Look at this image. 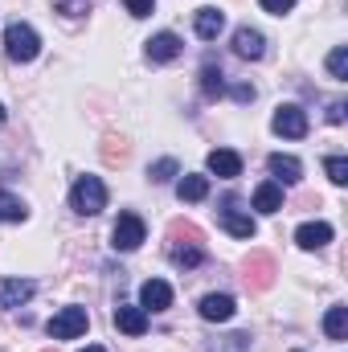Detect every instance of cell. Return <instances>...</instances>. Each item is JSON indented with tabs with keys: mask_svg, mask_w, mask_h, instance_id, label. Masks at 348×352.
<instances>
[{
	"mask_svg": "<svg viewBox=\"0 0 348 352\" xmlns=\"http://www.w3.org/2000/svg\"><path fill=\"white\" fill-rule=\"evenodd\" d=\"M115 328L127 332V336H144L148 332V311L140 303H119L115 307Z\"/></svg>",
	"mask_w": 348,
	"mask_h": 352,
	"instance_id": "obj_9",
	"label": "cell"
},
{
	"mask_svg": "<svg viewBox=\"0 0 348 352\" xmlns=\"http://www.w3.org/2000/svg\"><path fill=\"white\" fill-rule=\"evenodd\" d=\"M78 352H107V349H98V344H90V349H78Z\"/></svg>",
	"mask_w": 348,
	"mask_h": 352,
	"instance_id": "obj_32",
	"label": "cell"
},
{
	"mask_svg": "<svg viewBox=\"0 0 348 352\" xmlns=\"http://www.w3.org/2000/svg\"><path fill=\"white\" fill-rule=\"evenodd\" d=\"M201 90H205L209 98H217V94L226 90V74H221V66H213V62H209V66L201 70Z\"/></svg>",
	"mask_w": 348,
	"mask_h": 352,
	"instance_id": "obj_21",
	"label": "cell"
},
{
	"mask_svg": "<svg viewBox=\"0 0 348 352\" xmlns=\"http://www.w3.org/2000/svg\"><path fill=\"white\" fill-rule=\"evenodd\" d=\"M221 226H226V234H234V238H246V242L259 234L254 217H250V213H242L234 201H226V209H221Z\"/></svg>",
	"mask_w": 348,
	"mask_h": 352,
	"instance_id": "obj_8",
	"label": "cell"
},
{
	"mask_svg": "<svg viewBox=\"0 0 348 352\" xmlns=\"http://www.w3.org/2000/svg\"><path fill=\"white\" fill-rule=\"evenodd\" d=\"M254 209L266 213V217L283 209V188H279V180H262L259 188H254Z\"/></svg>",
	"mask_w": 348,
	"mask_h": 352,
	"instance_id": "obj_16",
	"label": "cell"
},
{
	"mask_svg": "<svg viewBox=\"0 0 348 352\" xmlns=\"http://www.w3.org/2000/svg\"><path fill=\"white\" fill-rule=\"evenodd\" d=\"M140 307H144V311H168V307H173V287H168L164 278H148V283L140 287Z\"/></svg>",
	"mask_w": 348,
	"mask_h": 352,
	"instance_id": "obj_6",
	"label": "cell"
},
{
	"mask_svg": "<svg viewBox=\"0 0 348 352\" xmlns=\"http://www.w3.org/2000/svg\"><path fill=\"white\" fill-rule=\"evenodd\" d=\"M234 54H238V58H246V62H259L262 54H266V37H262L259 29L242 25V29L234 33Z\"/></svg>",
	"mask_w": 348,
	"mask_h": 352,
	"instance_id": "obj_11",
	"label": "cell"
},
{
	"mask_svg": "<svg viewBox=\"0 0 348 352\" xmlns=\"http://www.w3.org/2000/svg\"><path fill=\"white\" fill-rule=\"evenodd\" d=\"M197 37L201 41H217L221 37V29H226V12L221 8H197Z\"/></svg>",
	"mask_w": 348,
	"mask_h": 352,
	"instance_id": "obj_14",
	"label": "cell"
},
{
	"mask_svg": "<svg viewBox=\"0 0 348 352\" xmlns=\"http://www.w3.org/2000/svg\"><path fill=\"white\" fill-rule=\"evenodd\" d=\"M180 50H184V45H180V37L168 33V29H164V33H156V37L148 41V58H152V62H160V66H164V62H176V58H180Z\"/></svg>",
	"mask_w": 348,
	"mask_h": 352,
	"instance_id": "obj_12",
	"label": "cell"
},
{
	"mask_svg": "<svg viewBox=\"0 0 348 352\" xmlns=\"http://www.w3.org/2000/svg\"><path fill=\"white\" fill-rule=\"evenodd\" d=\"M4 50H8L12 62H33V58L41 54V37L33 33V25L12 21V25L4 29Z\"/></svg>",
	"mask_w": 348,
	"mask_h": 352,
	"instance_id": "obj_2",
	"label": "cell"
},
{
	"mask_svg": "<svg viewBox=\"0 0 348 352\" xmlns=\"http://www.w3.org/2000/svg\"><path fill=\"white\" fill-rule=\"evenodd\" d=\"M173 263L180 266V270H193V266L205 263V250H201V246H173Z\"/></svg>",
	"mask_w": 348,
	"mask_h": 352,
	"instance_id": "obj_22",
	"label": "cell"
},
{
	"mask_svg": "<svg viewBox=\"0 0 348 352\" xmlns=\"http://www.w3.org/2000/svg\"><path fill=\"white\" fill-rule=\"evenodd\" d=\"M295 242H299V250H324L332 242V226L328 221H303L295 230Z\"/></svg>",
	"mask_w": 348,
	"mask_h": 352,
	"instance_id": "obj_10",
	"label": "cell"
},
{
	"mask_svg": "<svg viewBox=\"0 0 348 352\" xmlns=\"http://www.w3.org/2000/svg\"><path fill=\"white\" fill-rule=\"evenodd\" d=\"M234 98L238 102H254V87H234Z\"/></svg>",
	"mask_w": 348,
	"mask_h": 352,
	"instance_id": "obj_31",
	"label": "cell"
},
{
	"mask_svg": "<svg viewBox=\"0 0 348 352\" xmlns=\"http://www.w3.org/2000/svg\"><path fill=\"white\" fill-rule=\"evenodd\" d=\"M209 173L221 176V180H234V176H242V156L238 152H230V148H217V152H209Z\"/></svg>",
	"mask_w": 348,
	"mask_h": 352,
	"instance_id": "obj_13",
	"label": "cell"
},
{
	"mask_svg": "<svg viewBox=\"0 0 348 352\" xmlns=\"http://www.w3.org/2000/svg\"><path fill=\"white\" fill-rule=\"evenodd\" d=\"M25 217H29L25 201L12 197V192H0V221H25Z\"/></svg>",
	"mask_w": 348,
	"mask_h": 352,
	"instance_id": "obj_20",
	"label": "cell"
},
{
	"mask_svg": "<svg viewBox=\"0 0 348 352\" xmlns=\"http://www.w3.org/2000/svg\"><path fill=\"white\" fill-rule=\"evenodd\" d=\"M180 173V168H176V160H156V164H152V180H156V184H164V180H173V176Z\"/></svg>",
	"mask_w": 348,
	"mask_h": 352,
	"instance_id": "obj_25",
	"label": "cell"
},
{
	"mask_svg": "<svg viewBox=\"0 0 348 352\" xmlns=\"http://www.w3.org/2000/svg\"><path fill=\"white\" fill-rule=\"evenodd\" d=\"M262 8H266V12H274V16H283V12H291V8H295V0H259Z\"/></svg>",
	"mask_w": 348,
	"mask_h": 352,
	"instance_id": "obj_29",
	"label": "cell"
},
{
	"mask_svg": "<svg viewBox=\"0 0 348 352\" xmlns=\"http://www.w3.org/2000/svg\"><path fill=\"white\" fill-rule=\"evenodd\" d=\"M266 283H270V258L259 254L254 258V287H266Z\"/></svg>",
	"mask_w": 348,
	"mask_h": 352,
	"instance_id": "obj_27",
	"label": "cell"
},
{
	"mask_svg": "<svg viewBox=\"0 0 348 352\" xmlns=\"http://www.w3.org/2000/svg\"><path fill=\"white\" fill-rule=\"evenodd\" d=\"M328 123H345V102H332L328 107Z\"/></svg>",
	"mask_w": 348,
	"mask_h": 352,
	"instance_id": "obj_30",
	"label": "cell"
},
{
	"mask_svg": "<svg viewBox=\"0 0 348 352\" xmlns=\"http://www.w3.org/2000/svg\"><path fill=\"white\" fill-rule=\"evenodd\" d=\"M70 209L83 213V217H94L107 209V184L98 176H78L74 188H70Z\"/></svg>",
	"mask_w": 348,
	"mask_h": 352,
	"instance_id": "obj_1",
	"label": "cell"
},
{
	"mask_svg": "<svg viewBox=\"0 0 348 352\" xmlns=\"http://www.w3.org/2000/svg\"><path fill=\"white\" fill-rule=\"evenodd\" d=\"M324 332H328V340H348V307L345 303H336V307H328V316H324Z\"/></svg>",
	"mask_w": 348,
	"mask_h": 352,
	"instance_id": "obj_18",
	"label": "cell"
},
{
	"mask_svg": "<svg viewBox=\"0 0 348 352\" xmlns=\"http://www.w3.org/2000/svg\"><path fill=\"white\" fill-rule=\"evenodd\" d=\"M33 278H0V311H12L33 299Z\"/></svg>",
	"mask_w": 348,
	"mask_h": 352,
	"instance_id": "obj_7",
	"label": "cell"
},
{
	"mask_svg": "<svg viewBox=\"0 0 348 352\" xmlns=\"http://www.w3.org/2000/svg\"><path fill=\"white\" fill-rule=\"evenodd\" d=\"M58 12H62V16H87L90 4H87V0H62V4H58Z\"/></svg>",
	"mask_w": 348,
	"mask_h": 352,
	"instance_id": "obj_26",
	"label": "cell"
},
{
	"mask_svg": "<svg viewBox=\"0 0 348 352\" xmlns=\"http://www.w3.org/2000/svg\"><path fill=\"white\" fill-rule=\"evenodd\" d=\"M328 74H332V78H340V82L348 78V50H345V45H336V50L328 54Z\"/></svg>",
	"mask_w": 348,
	"mask_h": 352,
	"instance_id": "obj_23",
	"label": "cell"
},
{
	"mask_svg": "<svg viewBox=\"0 0 348 352\" xmlns=\"http://www.w3.org/2000/svg\"><path fill=\"white\" fill-rule=\"evenodd\" d=\"M123 8H127L131 16H152V8H156V0H123Z\"/></svg>",
	"mask_w": 348,
	"mask_h": 352,
	"instance_id": "obj_28",
	"label": "cell"
},
{
	"mask_svg": "<svg viewBox=\"0 0 348 352\" xmlns=\"http://www.w3.org/2000/svg\"><path fill=\"white\" fill-rule=\"evenodd\" d=\"M176 197L180 201H205L209 197V176H180L176 180Z\"/></svg>",
	"mask_w": 348,
	"mask_h": 352,
	"instance_id": "obj_19",
	"label": "cell"
},
{
	"mask_svg": "<svg viewBox=\"0 0 348 352\" xmlns=\"http://www.w3.org/2000/svg\"><path fill=\"white\" fill-rule=\"evenodd\" d=\"M234 299L230 295H205L201 299V320H209V324H226V320H234Z\"/></svg>",
	"mask_w": 348,
	"mask_h": 352,
	"instance_id": "obj_15",
	"label": "cell"
},
{
	"mask_svg": "<svg viewBox=\"0 0 348 352\" xmlns=\"http://www.w3.org/2000/svg\"><path fill=\"white\" fill-rule=\"evenodd\" d=\"M266 168H270V176H279L283 184H295V180H303V164H299L295 156H283V152H274V156L266 160Z\"/></svg>",
	"mask_w": 348,
	"mask_h": 352,
	"instance_id": "obj_17",
	"label": "cell"
},
{
	"mask_svg": "<svg viewBox=\"0 0 348 352\" xmlns=\"http://www.w3.org/2000/svg\"><path fill=\"white\" fill-rule=\"evenodd\" d=\"M0 127H4V107H0Z\"/></svg>",
	"mask_w": 348,
	"mask_h": 352,
	"instance_id": "obj_33",
	"label": "cell"
},
{
	"mask_svg": "<svg viewBox=\"0 0 348 352\" xmlns=\"http://www.w3.org/2000/svg\"><path fill=\"white\" fill-rule=\"evenodd\" d=\"M90 328V316L87 307H62L50 324H45V332H50V340H78L83 332Z\"/></svg>",
	"mask_w": 348,
	"mask_h": 352,
	"instance_id": "obj_3",
	"label": "cell"
},
{
	"mask_svg": "<svg viewBox=\"0 0 348 352\" xmlns=\"http://www.w3.org/2000/svg\"><path fill=\"white\" fill-rule=\"evenodd\" d=\"M270 127H274L279 135H287V140H303V135H307V111L295 107V102H283V107L274 111Z\"/></svg>",
	"mask_w": 348,
	"mask_h": 352,
	"instance_id": "obj_5",
	"label": "cell"
},
{
	"mask_svg": "<svg viewBox=\"0 0 348 352\" xmlns=\"http://www.w3.org/2000/svg\"><path fill=\"white\" fill-rule=\"evenodd\" d=\"M324 173H328L332 184H348V160L345 156H328V160H324Z\"/></svg>",
	"mask_w": 348,
	"mask_h": 352,
	"instance_id": "obj_24",
	"label": "cell"
},
{
	"mask_svg": "<svg viewBox=\"0 0 348 352\" xmlns=\"http://www.w3.org/2000/svg\"><path fill=\"white\" fill-rule=\"evenodd\" d=\"M144 238H148L144 217H135V213H119V221H115V230H111V246L127 254V250H140Z\"/></svg>",
	"mask_w": 348,
	"mask_h": 352,
	"instance_id": "obj_4",
	"label": "cell"
}]
</instances>
